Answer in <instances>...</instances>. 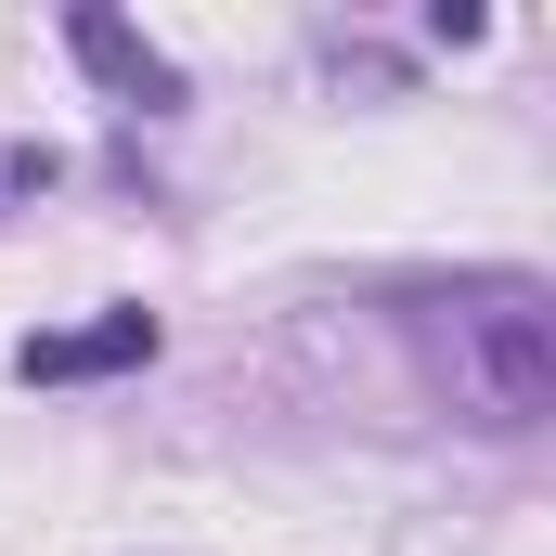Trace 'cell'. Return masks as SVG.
<instances>
[{"mask_svg":"<svg viewBox=\"0 0 556 556\" xmlns=\"http://www.w3.org/2000/svg\"><path fill=\"white\" fill-rule=\"evenodd\" d=\"M389 324L415 350L427 402L492 440H531L556 415V285L492 260V273H402L389 285Z\"/></svg>","mask_w":556,"mask_h":556,"instance_id":"obj_1","label":"cell"},{"mask_svg":"<svg viewBox=\"0 0 556 556\" xmlns=\"http://www.w3.org/2000/svg\"><path fill=\"white\" fill-rule=\"evenodd\" d=\"M65 52H78V78H91L117 117H142V130H168V117L194 104V78H181V65L142 39L130 13H104V0H78V13H65Z\"/></svg>","mask_w":556,"mask_h":556,"instance_id":"obj_2","label":"cell"},{"mask_svg":"<svg viewBox=\"0 0 556 556\" xmlns=\"http://www.w3.org/2000/svg\"><path fill=\"white\" fill-rule=\"evenodd\" d=\"M168 350V324L142 298H104L91 324H52V337H13V389H91V376H142Z\"/></svg>","mask_w":556,"mask_h":556,"instance_id":"obj_3","label":"cell"},{"mask_svg":"<svg viewBox=\"0 0 556 556\" xmlns=\"http://www.w3.org/2000/svg\"><path fill=\"white\" fill-rule=\"evenodd\" d=\"M52 181H65L52 142H13V155H0V207H26V194H52Z\"/></svg>","mask_w":556,"mask_h":556,"instance_id":"obj_4","label":"cell"},{"mask_svg":"<svg viewBox=\"0 0 556 556\" xmlns=\"http://www.w3.org/2000/svg\"><path fill=\"white\" fill-rule=\"evenodd\" d=\"M427 39H440V52H466V39H492V13H479V0H440V13H427Z\"/></svg>","mask_w":556,"mask_h":556,"instance_id":"obj_5","label":"cell"}]
</instances>
